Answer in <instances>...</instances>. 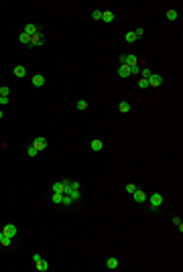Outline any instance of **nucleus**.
<instances>
[{"label":"nucleus","instance_id":"f257e3e1","mask_svg":"<svg viewBox=\"0 0 183 272\" xmlns=\"http://www.w3.org/2000/svg\"><path fill=\"white\" fill-rule=\"evenodd\" d=\"M43 43H45V35H43V33L39 31L37 35H33V37H31V41H29V47H41Z\"/></svg>","mask_w":183,"mask_h":272},{"label":"nucleus","instance_id":"f03ea898","mask_svg":"<svg viewBox=\"0 0 183 272\" xmlns=\"http://www.w3.org/2000/svg\"><path fill=\"white\" fill-rule=\"evenodd\" d=\"M149 201H151V207H153V209H159L161 205H163V195H161V193H153Z\"/></svg>","mask_w":183,"mask_h":272},{"label":"nucleus","instance_id":"7ed1b4c3","mask_svg":"<svg viewBox=\"0 0 183 272\" xmlns=\"http://www.w3.org/2000/svg\"><path fill=\"white\" fill-rule=\"evenodd\" d=\"M147 81H149V87H159V85L163 83V77H161L159 73H151V77Z\"/></svg>","mask_w":183,"mask_h":272},{"label":"nucleus","instance_id":"20e7f679","mask_svg":"<svg viewBox=\"0 0 183 272\" xmlns=\"http://www.w3.org/2000/svg\"><path fill=\"white\" fill-rule=\"evenodd\" d=\"M33 146L37 148V150H45L47 148V138L45 136H37V138L33 140Z\"/></svg>","mask_w":183,"mask_h":272},{"label":"nucleus","instance_id":"39448f33","mask_svg":"<svg viewBox=\"0 0 183 272\" xmlns=\"http://www.w3.org/2000/svg\"><path fill=\"white\" fill-rule=\"evenodd\" d=\"M2 233L8 236V238H14V236H17V226H14V223H8V226L2 230Z\"/></svg>","mask_w":183,"mask_h":272},{"label":"nucleus","instance_id":"423d86ee","mask_svg":"<svg viewBox=\"0 0 183 272\" xmlns=\"http://www.w3.org/2000/svg\"><path fill=\"white\" fill-rule=\"evenodd\" d=\"M132 197H134L136 203H144V201H147V195H144V191H140V189H136V191L132 193Z\"/></svg>","mask_w":183,"mask_h":272},{"label":"nucleus","instance_id":"0eeeda50","mask_svg":"<svg viewBox=\"0 0 183 272\" xmlns=\"http://www.w3.org/2000/svg\"><path fill=\"white\" fill-rule=\"evenodd\" d=\"M23 33H27V35H29V37H33V35H37V33H39V28L35 27L33 23H29V24H27V27H24V31H23Z\"/></svg>","mask_w":183,"mask_h":272},{"label":"nucleus","instance_id":"6e6552de","mask_svg":"<svg viewBox=\"0 0 183 272\" xmlns=\"http://www.w3.org/2000/svg\"><path fill=\"white\" fill-rule=\"evenodd\" d=\"M124 65H128V67H130V65H138V59L134 55H126L124 57Z\"/></svg>","mask_w":183,"mask_h":272},{"label":"nucleus","instance_id":"1a4fd4ad","mask_svg":"<svg viewBox=\"0 0 183 272\" xmlns=\"http://www.w3.org/2000/svg\"><path fill=\"white\" fill-rule=\"evenodd\" d=\"M118 75H120V77H130V67H128V65H120Z\"/></svg>","mask_w":183,"mask_h":272},{"label":"nucleus","instance_id":"9d476101","mask_svg":"<svg viewBox=\"0 0 183 272\" xmlns=\"http://www.w3.org/2000/svg\"><path fill=\"white\" fill-rule=\"evenodd\" d=\"M14 75H17V77H24V75H27V67H24V65H17V67H14Z\"/></svg>","mask_w":183,"mask_h":272},{"label":"nucleus","instance_id":"9b49d317","mask_svg":"<svg viewBox=\"0 0 183 272\" xmlns=\"http://www.w3.org/2000/svg\"><path fill=\"white\" fill-rule=\"evenodd\" d=\"M53 193H65V183L63 181L53 183Z\"/></svg>","mask_w":183,"mask_h":272},{"label":"nucleus","instance_id":"f8f14e48","mask_svg":"<svg viewBox=\"0 0 183 272\" xmlns=\"http://www.w3.org/2000/svg\"><path fill=\"white\" fill-rule=\"evenodd\" d=\"M47 268H49V262L41 258V260L37 262V270H39V272H47Z\"/></svg>","mask_w":183,"mask_h":272},{"label":"nucleus","instance_id":"ddd939ff","mask_svg":"<svg viewBox=\"0 0 183 272\" xmlns=\"http://www.w3.org/2000/svg\"><path fill=\"white\" fill-rule=\"evenodd\" d=\"M102 20H104V23H112V20H114V12L104 10V12H102Z\"/></svg>","mask_w":183,"mask_h":272},{"label":"nucleus","instance_id":"4468645a","mask_svg":"<svg viewBox=\"0 0 183 272\" xmlns=\"http://www.w3.org/2000/svg\"><path fill=\"white\" fill-rule=\"evenodd\" d=\"M45 83V77H43V75H33V85H37V87H41V85Z\"/></svg>","mask_w":183,"mask_h":272},{"label":"nucleus","instance_id":"2eb2a0df","mask_svg":"<svg viewBox=\"0 0 183 272\" xmlns=\"http://www.w3.org/2000/svg\"><path fill=\"white\" fill-rule=\"evenodd\" d=\"M102 148H104L102 140H92V150H96V153H100Z\"/></svg>","mask_w":183,"mask_h":272},{"label":"nucleus","instance_id":"dca6fc26","mask_svg":"<svg viewBox=\"0 0 183 272\" xmlns=\"http://www.w3.org/2000/svg\"><path fill=\"white\" fill-rule=\"evenodd\" d=\"M124 39L128 41V43H134V41H138V37L134 35V31H128V33L124 35Z\"/></svg>","mask_w":183,"mask_h":272},{"label":"nucleus","instance_id":"f3484780","mask_svg":"<svg viewBox=\"0 0 183 272\" xmlns=\"http://www.w3.org/2000/svg\"><path fill=\"white\" fill-rule=\"evenodd\" d=\"M106 266H108L110 270H116V268H118V260H116V258H108V262H106Z\"/></svg>","mask_w":183,"mask_h":272},{"label":"nucleus","instance_id":"a211bd4d","mask_svg":"<svg viewBox=\"0 0 183 272\" xmlns=\"http://www.w3.org/2000/svg\"><path fill=\"white\" fill-rule=\"evenodd\" d=\"M18 41H21V43H23V45H29V41H31V37L27 33H21L18 35Z\"/></svg>","mask_w":183,"mask_h":272},{"label":"nucleus","instance_id":"6ab92c4d","mask_svg":"<svg viewBox=\"0 0 183 272\" xmlns=\"http://www.w3.org/2000/svg\"><path fill=\"white\" fill-rule=\"evenodd\" d=\"M118 108H120L122 114H126V112H130V104H128V102H120V106H118Z\"/></svg>","mask_w":183,"mask_h":272},{"label":"nucleus","instance_id":"aec40b11","mask_svg":"<svg viewBox=\"0 0 183 272\" xmlns=\"http://www.w3.org/2000/svg\"><path fill=\"white\" fill-rule=\"evenodd\" d=\"M51 201H53V203H61V201H63V193H53Z\"/></svg>","mask_w":183,"mask_h":272},{"label":"nucleus","instance_id":"412c9836","mask_svg":"<svg viewBox=\"0 0 183 272\" xmlns=\"http://www.w3.org/2000/svg\"><path fill=\"white\" fill-rule=\"evenodd\" d=\"M75 108L80 110V112H84V110H86V108H88V102H86V100H80V102L75 104Z\"/></svg>","mask_w":183,"mask_h":272},{"label":"nucleus","instance_id":"4be33fe9","mask_svg":"<svg viewBox=\"0 0 183 272\" xmlns=\"http://www.w3.org/2000/svg\"><path fill=\"white\" fill-rule=\"evenodd\" d=\"M27 154H29L31 159H33V156H37V154H39V150H37V148H35V146H33V144H31V146H29V148H27Z\"/></svg>","mask_w":183,"mask_h":272},{"label":"nucleus","instance_id":"5701e85b","mask_svg":"<svg viewBox=\"0 0 183 272\" xmlns=\"http://www.w3.org/2000/svg\"><path fill=\"white\" fill-rule=\"evenodd\" d=\"M151 73H153V71H151L149 67H144V69H140V75H143V79H149L151 77Z\"/></svg>","mask_w":183,"mask_h":272},{"label":"nucleus","instance_id":"b1692460","mask_svg":"<svg viewBox=\"0 0 183 272\" xmlns=\"http://www.w3.org/2000/svg\"><path fill=\"white\" fill-rule=\"evenodd\" d=\"M177 17H179L177 10H169L167 12V18H169V20H177Z\"/></svg>","mask_w":183,"mask_h":272},{"label":"nucleus","instance_id":"393cba45","mask_svg":"<svg viewBox=\"0 0 183 272\" xmlns=\"http://www.w3.org/2000/svg\"><path fill=\"white\" fill-rule=\"evenodd\" d=\"M173 226H177L179 227V232L183 230V223H181V217H173Z\"/></svg>","mask_w":183,"mask_h":272},{"label":"nucleus","instance_id":"a878e982","mask_svg":"<svg viewBox=\"0 0 183 272\" xmlns=\"http://www.w3.org/2000/svg\"><path fill=\"white\" fill-rule=\"evenodd\" d=\"M126 193H130V195H132V193H134V191H136V185H132V183H128V185H126Z\"/></svg>","mask_w":183,"mask_h":272},{"label":"nucleus","instance_id":"bb28decb","mask_svg":"<svg viewBox=\"0 0 183 272\" xmlns=\"http://www.w3.org/2000/svg\"><path fill=\"white\" fill-rule=\"evenodd\" d=\"M92 17H94V20H102V10H94Z\"/></svg>","mask_w":183,"mask_h":272},{"label":"nucleus","instance_id":"cd10ccee","mask_svg":"<svg viewBox=\"0 0 183 272\" xmlns=\"http://www.w3.org/2000/svg\"><path fill=\"white\" fill-rule=\"evenodd\" d=\"M134 73H140V65H130V75Z\"/></svg>","mask_w":183,"mask_h":272},{"label":"nucleus","instance_id":"c85d7f7f","mask_svg":"<svg viewBox=\"0 0 183 272\" xmlns=\"http://www.w3.org/2000/svg\"><path fill=\"white\" fill-rule=\"evenodd\" d=\"M138 87H143V90H147V87H149V81L140 77V81H138Z\"/></svg>","mask_w":183,"mask_h":272},{"label":"nucleus","instance_id":"c756f323","mask_svg":"<svg viewBox=\"0 0 183 272\" xmlns=\"http://www.w3.org/2000/svg\"><path fill=\"white\" fill-rule=\"evenodd\" d=\"M61 203H65V205H71V203H73V199L69 197V195H63V201H61Z\"/></svg>","mask_w":183,"mask_h":272},{"label":"nucleus","instance_id":"7c9ffc66","mask_svg":"<svg viewBox=\"0 0 183 272\" xmlns=\"http://www.w3.org/2000/svg\"><path fill=\"white\" fill-rule=\"evenodd\" d=\"M10 242H12V238H8V236H4V238H2V242H0V244H2V246H10Z\"/></svg>","mask_w":183,"mask_h":272},{"label":"nucleus","instance_id":"2f4dec72","mask_svg":"<svg viewBox=\"0 0 183 272\" xmlns=\"http://www.w3.org/2000/svg\"><path fill=\"white\" fill-rule=\"evenodd\" d=\"M8 94H10V87H0V96H6V97H8Z\"/></svg>","mask_w":183,"mask_h":272},{"label":"nucleus","instance_id":"473e14b6","mask_svg":"<svg viewBox=\"0 0 183 272\" xmlns=\"http://www.w3.org/2000/svg\"><path fill=\"white\" fill-rule=\"evenodd\" d=\"M2 104H8V97L6 96H0V106H2Z\"/></svg>","mask_w":183,"mask_h":272},{"label":"nucleus","instance_id":"72a5a7b5","mask_svg":"<svg viewBox=\"0 0 183 272\" xmlns=\"http://www.w3.org/2000/svg\"><path fill=\"white\" fill-rule=\"evenodd\" d=\"M39 260H41V256H39V254H33V262H35V264H37Z\"/></svg>","mask_w":183,"mask_h":272},{"label":"nucleus","instance_id":"f704fd0d","mask_svg":"<svg viewBox=\"0 0 183 272\" xmlns=\"http://www.w3.org/2000/svg\"><path fill=\"white\" fill-rule=\"evenodd\" d=\"M2 118H4V114H2V110H0V120H2Z\"/></svg>","mask_w":183,"mask_h":272},{"label":"nucleus","instance_id":"c9c22d12","mask_svg":"<svg viewBox=\"0 0 183 272\" xmlns=\"http://www.w3.org/2000/svg\"><path fill=\"white\" fill-rule=\"evenodd\" d=\"M2 238H4V233H2V232H0V242H2Z\"/></svg>","mask_w":183,"mask_h":272}]
</instances>
